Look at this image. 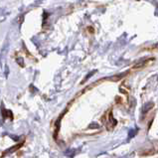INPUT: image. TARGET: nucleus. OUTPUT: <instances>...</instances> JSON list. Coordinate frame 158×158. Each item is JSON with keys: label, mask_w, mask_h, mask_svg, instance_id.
<instances>
[{"label": "nucleus", "mask_w": 158, "mask_h": 158, "mask_svg": "<svg viewBox=\"0 0 158 158\" xmlns=\"http://www.w3.org/2000/svg\"><path fill=\"white\" fill-rule=\"evenodd\" d=\"M98 127H100V125H98V123H95V122L91 123V124L89 125V128H91V129H97Z\"/></svg>", "instance_id": "nucleus-4"}, {"label": "nucleus", "mask_w": 158, "mask_h": 158, "mask_svg": "<svg viewBox=\"0 0 158 158\" xmlns=\"http://www.w3.org/2000/svg\"><path fill=\"white\" fill-rule=\"evenodd\" d=\"M153 107H154V104L152 103V101H149V103L145 104L143 105V107H142V113H146L147 111H149L151 110V108H153Z\"/></svg>", "instance_id": "nucleus-1"}, {"label": "nucleus", "mask_w": 158, "mask_h": 158, "mask_svg": "<svg viewBox=\"0 0 158 158\" xmlns=\"http://www.w3.org/2000/svg\"><path fill=\"white\" fill-rule=\"evenodd\" d=\"M126 75V73H122V74H119V75H117V76H113V78H110L111 80H113V82H117V80H121L123 77H124Z\"/></svg>", "instance_id": "nucleus-3"}, {"label": "nucleus", "mask_w": 158, "mask_h": 158, "mask_svg": "<svg viewBox=\"0 0 158 158\" xmlns=\"http://www.w3.org/2000/svg\"><path fill=\"white\" fill-rule=\"evenodd\" d=\"M155 151H154L153 149L152 150H150V151H146V152H144V153H142V155L143 156H146V155H150V154H153Z\"/></svg>", "instance_id": "nucleus-5"}, {"label": "nucleus", "mask_w": 158, "mask_h": 158, "mask_svg": "<svg viewBox=\"0 0 158 158\" xmlns=\"http://www.w3.org/2000/svg\"><path fill=\"white\" fill-rule=\"evenodd\" d=\"M21 145H22V144H18V145H15V146L11 147L10 149H7V150L5 151L4 153H3V156H5L6 154H8V153H13L14 151H16L17 149H19V148L21 147Z\"/></svg>", "instance_id": "nucleus-2"}]
</instances>
